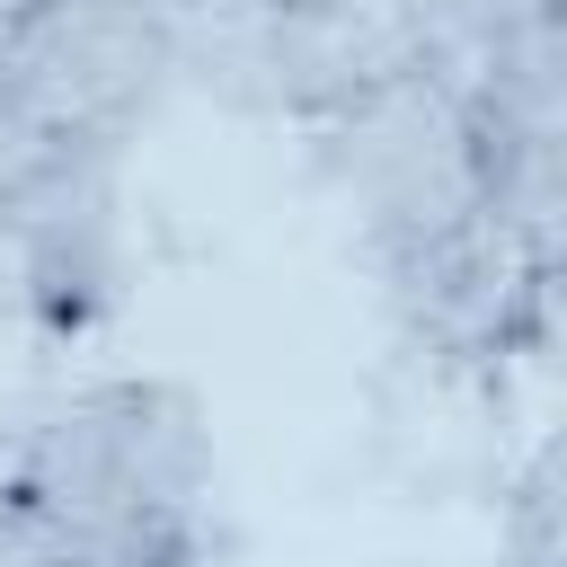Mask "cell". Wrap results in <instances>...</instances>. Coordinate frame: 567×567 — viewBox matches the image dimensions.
I'll return each mask as SVG.
<instances>
[{
  "mask_svg": "<svg viewBox=\"0 0 567 567\" xmlns=\"http://www.w3.org/2000/svg\"><path fill=\"white\" fill-rule=\"evenodd\" d=\"M124 159L97 142H0V284L53 346L97 337L133 292Z\"/></svg>",
  "mask_w": 567,
  "mask_h": 567,
  "instance_id": "4",
  "label": "cell"
},
{
  "mask_svg": "<svg viewBox=\"0 0 567 567\" xmlns=\"http://www.w3.org/2000/svg\"><path fill=\"white\" fill-rule=\"evenodd\" d=\"M372 9H399V0H372Z\"/></svg>",
  "mask_w": 567,
  "mask_h": 567,
  "instance_id": "7",
  "label": "cell"
},
{
  "mask_svg": "<svg viewBox=\"0 0 567 567\" xmlns=\"http://www.w3.org/2000/svg\"><path fill=\"white\" fill-rule=\"evenodd\" d=\"M0 514L53 567H142L213 523V416L168 372H89L0 416Z\"/></svg>",
  "mask_w": 567,
  "mask_h": 567,
  "instance_id": "1",
  "label": "cell"
},
{
  "mask_svg": "<svg viewBox=\"0 0 567 567\" xmlns=\"http://www.w3.org/2000/svg\"><path fill=\"white\" fill-rule=\"evenodd\" d=\"M186 0H35L0 44V142L133 151L177 97Z\"/></svg>",
  "mask_w": 567,
  "mask_h": 567,
  "instance_id": "3",
  "label": "cell"
},
{
  "mask_svg": "<svg viewBox=\"0 0 567 567\" xmlns=\"http://www.w3.org/2000/svg\"><path fill=\"white\" fill-rule=\"evenodd\" d=\"M27 9H35V0H0V44L18 35V18H27Z\"/></svg>",
  "mask_w": 567,
  "mask_h": 567,
  "instance_id": "6",
  "label": "cell"
},
{
  "mask_svg": "<svg viewBox=\"0 0 567 567\" xmlns=\"http://www.w3.org/2000/svg\"><path fill=\"white\" fill-rule=\"evenodd\" d=\"M310 159L337 186V204L354 213L372 275H408V266L461 248L470 230H496L487 195H478L461 89L425 62H399L372 89H354L337 115H319Z\"/></svg>",
  "mask_w": 567,
  "mask_h": 567,
  "instance_id": "2",
  "label": "cell"
},
{
  "mask_svg": "<svg viewBox=\"0 0 567 567\" xmlns=\"http://www.w3.org/2000/svg\"><path fill=\"white\" fill-rule=\"evenodd\" d=\"M0 567H53V558L27 540V523H18V514H0Z\"/></svg>",
  "mask_w": 567,
  "mask_h": 567,
  "instance_id": "5",
  "label": "cell"
}]
</instances>
